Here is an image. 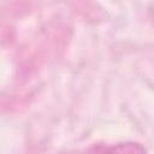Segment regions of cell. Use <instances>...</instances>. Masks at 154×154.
I'll list each match as a JSON object with an SVG mask.
<instances>
[{"label":"cell","mask_w":154,"mask_h":154,"mask_svg":"<svg viewBox=\"0 0 154 154\" xmlns=\"http://www.w3.org/2000/svg\"><path fill=\"white\" fill-rule=\"evenodd\" d=\"M95 154H146V149L140 143L125 142L99 148Z\"/></svg>","instance_id":"1"}]
</instances>
